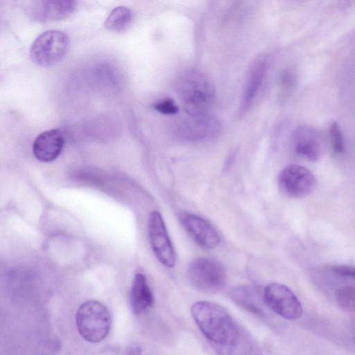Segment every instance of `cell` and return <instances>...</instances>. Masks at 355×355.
<instances>
[{
  "label": "cell",
  "mask_w": 355,
  "mask_h": 355,
  "mask_svg": "<svg viewBox=\"0 0 355 355\" xmlns=\"http://www.w3.org/2000/svg\"><path fill=\"white\" fill-rule=\"evenodd\" d=\"M191 313L199 329L217 354L237 345L249 333L216 303L196 302L193 304Z\"/></svg>",
  "instance_id": "6da1fadb"
},
{
  "label": "cell",
  "mask_w": 355,
  "mask_h": 355,
  "mask_svg": "<svg viewBox=\"0 0 355 355\" xmlns=\"http://www.w3.org/2000/svg\"><path fill=\"white\" fill-rule=\"evenodd\" d=\"M175 90L189 115L207 114L214 99L211 82L196 69L180 73L175 82Z\"/></svg>",
  "instance_id": "7a4b0ae2"
},
{
  "label": "cell",
  "mask_w": 355,
  "mask_h": 355,
  "mask_svg": "<svg viewBox=\"0 0 355 355\" xmlns=\"http://www.w3.org/2000/svg\"><path fill=\"white\" fill-rule=\"evenodd\" d=\"M77 329L85 340L97 343L109 334L112 319L107 308L102 303L91 300L80 305L76 315Z\"/></svg>",
  "instance_id": "3957f363"
},
{
  "label": "cell",
  "mask_w": 355,
  "mask_h": 355,
  "mask_svg": "<svg viewBox=\"0 0 355 355\" xmlns=\"http://www.w3.org/2000/svg\"><path fill=\"white\" fill-rule=\"evenodd\" d=\"M187 277L191 286L205 293H215L221 291L227 280L223 266L216 260L200 257L189 266Z\"/></svg>",
  "instance_id": "277c9868"
},
{
  "label": "cell",
  "mask_w": 355,
  "mask_h": 355,
  "mask_svg": "<svg viewBox=\"0 0 355 355\" xmlns=\"http://www.w3.org/2000/svg\"><path fill=\"white\" fill-rule=\"evenodd\" d=\"M67 35L58 30H49L38 35L30 48L32 61L41 67H50L60 61L69 47Z\"/></svg>",
  "instance_id": "5b68a950"
},
{
  "label": "cell",
  "mask_w": 355,
  "mask_h": 355,
  "mask_svg": "<svg viewBox=\"0 0 355 355\" xmlns=\"http://www.w3.org/2000/svg\"><path fill=\"white\" fill-rule=\"evenodd\" d=\"M266 306L279 316L288 319L299 318L302 313V304L295 293L279 283L268 284L263 292Z\"/></svg>",
  "instance_id": "8992f818"
},
{
  "label": "cell",
  "mask_w": 355,
  "mask_h": 355,
  "mask_svg": "<svg viewBox=\"0 0 355 355\" xmlns=\"http://www.w3.org/2000/svg\"><path fill=\"white\" fill-rule=\"evenodd\" d=\"M278 186L280 191L289 198H303L313 191L316 187V179L306 167L293 164L280 171Z\"/></svg>",
  "instance_id": "52a82bcc"
},
{
  "label": "cell",
  "mask_w": 355,
  "mask_h": 355,
  "mask_svg": "<svg viewBox=\"0 0 355 355\" xmlns=\"http://www.w3.org/2000/svg\"><path fill=\"white\" fill-rule=\"evenodd\" d=\"M148 235L153 251L159 261L166 267L175 263V254L164 219L158 211H153L148 217Z\"/></svg>",
  "instance_id": "ba28073f"
},
{
  "label": "cell",
  "mask_w": 355,
  "mask_h": 355,
  "mask_svg": "<svg viewBox=\"0 0 355 355\" xmlns=\"http://www.w3.org/2000/svg\"><path fill=\"white\" fill-rule=\"evenodd\" d=\"M219 121L207 114L190 115L180 122L176 134L180 139L188 141H199L213 138L220 130Z\"/></svg>",
  "instance_id": "9c48e42d"
},
{
  "label": "cell",
  "mask_w": 355,
  "mask_h": 355,
  "mask_svg": "<svg viewBox=\"0 0 355 355\" xmlns=\"http://www.w3.org/2000/svg\"><path fill=\"white\" fill-rule=\"evenodd\" d=\"M181 223L196 243L207 249L215 248L220 243V238L214 227L201 217L186 213L180 217Z\"/></svg>",
  "instance_id": "30bf717a"
},
{
  "label": "cell",
  "mask_w": 355,
  "mask_h": 355,
  "mask_svg": "<svg viewBox=\"0 0 355 355\" xmlns=\"http://www.w3.org/2000/svg\"><path fill=\"white\" fill-rule=\"evenodd\" d=\"M64 144L62 133L57 129L42 132L33 144V153L42 162L55 160L61 153Z\"/></svg>",
  "instance_id": "8fae6325"
},
{
  "label": "cell",
  "mask_w": 355,
  "mask_h": 355,
  "mask_svg": "<svg viewBox=\"0 0 355 355\" xmlns=\"http://www.w3.org/2000/svg\"><path fill=\"white\" fill-rule=\"evenodd\" d=\"M76 8V2L70 0H47L33 3L29 10L31 17L36 21L60 20L70 15Z\"/></svg>",
  "instance_id": "7c38bea8"
},
{
  "label": "cell",
  "mask_w": 355,
  "mask_h": 355,
  "mask_svg": "<svg viewBox=\"0 0 355 355\" xmlns=\"http://www.w3.org/2000/svg\"><path fill=\"white\" fill-rule=\"evenodd\" d=\"M295 150L301 156L311 162L318 160L321 156V145L315 130L307 125L297 127L293 133Z\"/></svg>",
  "instance_id": "4fadbf2b"
},
{
  "label": "cell",
  "mask_w": 355,
  "mask_h": 355,
  "mask_svg": "<svg viewBox=\"0 0 355 355\" xmlns=\"http://www.w3.org/2000/svg\"><path fill=\"white\" fill-rule=\"evenodd\" d=\"M230 297L238 305L259 317L266 319L268 315L263 294L251 286H240L230 292Z\"/></svg>",
  "instance_id": "5bb4252c"
},
{
  "label": "cell",
  "mask_w": 355,
  "mask_h": 355,
  "mask_svg": "<svg viewBox=\"0 0 355 355\" xmlns=\"http://www.w3.org/2000/svg\"><path fill=\"white\" fill-rule=\"evenodd\" d=\"M266 64V58L260 56L253 62L250 67L240 105L241 114L249 109L256 97L264 76Z\"/></svg>",
  "instance_id": "9a60e30c"
},
{
  "label": "cell",
  "mask_w": 355,
  "mask_h": 355,
  "mask_svg": "<svg viewBox=\"0 0 355 355\" xmlns=\"http://www.w3.org/2000/svg\"><path fill=\"white\" fill-rule=\"evenodd\" d=\"M153 302V295L146 276L142 273L135 274L130 291L132 311L141 314L150 308Z\"/></svg>",
  "instance_id": "2e32d148"
},
{
  "label": "cell",
  "mask_w": 355,
  "mask_h": 355,
  "mask_svg": "<svg viewBox=\"0 0 355 355\" xmlns=\"http://www.w3.org/2000/svg\"><path fill=\"white\" fill-rule=\"evenodd\" d=\"M132 13L130 9L125 6L114 8L105 21V27L112 31L121 32L131 24Z\"/></svg>",
  "instance_id": "e0dca14e"
},
{
  "label": "cell",
  "mask_w": 355,
  "mask_h": 355,
  "mask_svg": "<svg viewBox=\"0 0 355 355\" xmlns=\"http://www.w3.org/2000/svg\"><path fill=\"white\" fill-rule=\"evenodd\" d=\"M336 300L340 307L355 315V287L346 286L339 288L336 292Z\"/></svg>",
  "instance_id": "ac0fdd59"
},
{
  "label": "cell",
  "mask_w": 355,
  "mask_h": 355,
  "mask_svg": "<svg viewBox=\"0 0 355 355\" xmlns=\"http://www.w3.org/2000/svg\"><path fill=\"white\" fill-rule=\"evenodd\" d=\"M329 137L333 150L336 153H342L344 150V138L337 122L333 121L329 126Z\"/></svg>",
  "instance_id": "d6986e66"
},
{
  "label": "cell",
  "mask_w": 355,
  "mask_h": 355,
  "mask_svg": "<svg viewBox=\"0 0 355 355\" xmlns=\"http://www.w3.org/2000/svg\"><path fill=\"white\" fill-rule=\"evenodd\" d=\"M153 107L156 111L164 114H174L179 111L178 105L169 98L157 101L154 103Z\"/></svg>",
  "instance_id": "ffe728a7"
},
{
  "label": "cell",
  "mask_w": 355,
  "mask_h": 355,
  "mask_svg": "<svg viewBox=\"0 0 355 355\" xmlns=\"http://www.w3.org/2000/svg\"><path fill=\"white\" fill-rule=\"evenodd\" d=\"M331 270L340 276L355 279V266L339 265L333 266Z\"/></svg>",
  "instance_id": "44dd1931"
},
{
  "label": "cell",
  "mask_w": 355,
  "mask_h": 355,
  "mask_svg": "<svg viewBox=\"0 0 355 355\" xmlns=\"http://www.w3.org/2000/svg\"><path fill=\"white\" fill-rule=\"evenodd\" d=\"M141 349L139 346H132L125 352L123 355H141Z\"/></svg>",
  "instance_id": "7402d4cb"
}]
</instances>
